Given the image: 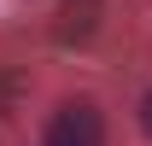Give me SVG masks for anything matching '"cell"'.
I'll use <instances>...</instances> for the list:
<instances>
[{"label":"cell","instance_id":"6da1fadb","mask_svg":"<svg viewBox=\"0 0 152 146\" xmlns=\"http://www.w3.org/2000/svg\"><path fill=\"white\" fill-rule=\"evenodd\" d=\"M41 146H105V117H99V105L94 99H64V105L47 117Z\"/></svg>","mask_w":152,"mask_h":146},{"label":"cell","instance_id":"7a4b0ae2","mask_svg":"<svg viewBox=\"0 0 152 146\" xmlns=\"http://www.w3.org/2000/svg\"><path fill=\"white\" fill-rule=\"evenodd\" d=\"M140 134H146V140H152V93H146V99H140Z\"/></svg>","mask_w":152,"mask_h":146}]
</instances>
